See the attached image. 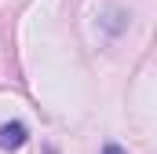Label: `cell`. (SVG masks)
<instances>
[{"instance_id":"2","label":"cell","mask_w":157,"mask_h":154,"mask_svg":"<svg viewBox=\"0 0 157 154\" xmlns=\"http://www.w3.org/2000/svg\"><path fill=\"white\" fill-rule=\"evenodd\" d=\"M102 154H128V151H124V147H117V143H106V147H102Z\"/></svg>"},{"instance_id":"1","label":"cell","mask_w":157,"mask_h":154,"mask_svg":"<svg viewBox=\"0 0 157 154\" xmlns=\"http://www.w3.org/2000/svg\"><path fill=\"white\" fill-rule=\"evenodd\" d=\"M29 140V128L22 121H4L0 125V151H22Z\"/></svg>"}]
</instances>
